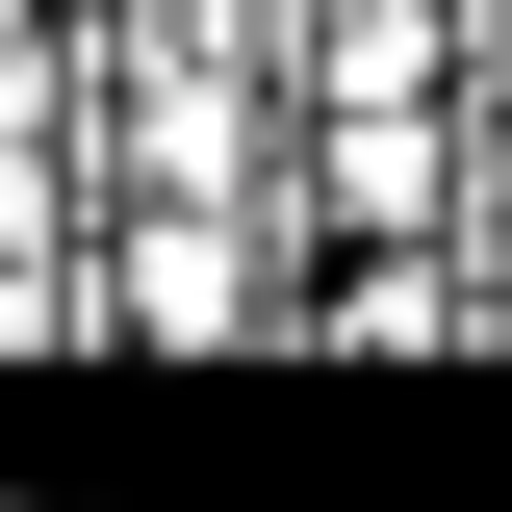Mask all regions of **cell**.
I'll use <instances>...</instances> for the list:
<instances>
[{
    "label": "cell",
    "mask_w": 512,
    "mask_h": 512,
    "mask_svg": "<svg viewBox=\"0 0 512 512\" xmlns=\"http://www.w3.org/2000/svg\"><path fill=\"white\" fill-rule=\"evenodd\" d=\"M308 205H333V231H461V205H487L461 77H436V103H308Z\"/></svg>",
    "instance_id": "6da1fadb"
},
{
    "label": "cell",
    "mask_w": 512,
    "mask_h": 512,
    "mask_svg": "<svg viewBox=\"0 0 512 512\" xmlns=\"http://www.w3.org/2000/svg\"><path fill=\"white\" fill-rule=\"evenodd\" d=\"M103 333H256V205H180V180H128Z\"/></svg>",
    "instance_id": "7a4b0ae2"
}]
</instances>
